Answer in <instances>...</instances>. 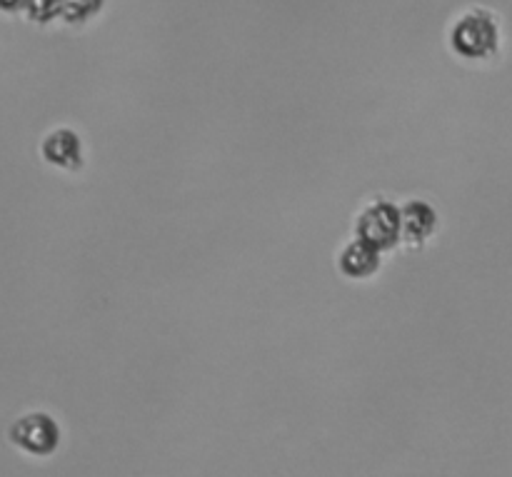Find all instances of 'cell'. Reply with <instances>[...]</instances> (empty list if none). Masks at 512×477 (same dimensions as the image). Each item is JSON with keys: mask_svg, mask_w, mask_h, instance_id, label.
<instances>
[{"mask_svg": "<svg viewBox=\"0 0 512 477\" xmlns=\"http://www.w3.org/2000/svg\"><path fill=\"white\" fill-rule=\"evenodd\" d=\"M355 235L375 250L393 248L400 240V208L385 200L365 205L355 220Z\"/></svg>", "mask_w": 512, "mask_h": 477, "instance_id": "1", "label": "cell"}, {"mask_svg": "<svg viewBox=\"0 0 512 477\" xmlns=\"http://www.w3.org/2000/svg\"><path fill=\"white\" fill-rule=\"evenodd\" d=\"M450 40H453L455 53H460L463 58H488L498 45V28L488 15L468 13L455 23Z\"/></svg>", "mask_w": 512, "mask_h": 477, "instance_id": "2", "label": "cell"}, {"mask_svg": "<svg viewBox=\"0 0 512 477\" xmlns=\"http://www.w3.org/2000/svg\"><path fill=\"white\" fill-rule=\"evenodd\" d=\"M10 440L30 455H50L58 448L60 430L55 420L48 418V415L30 413L13 425Z\"/></svg>", "mask_w": 512, "mask_h": 477, "instance_id": "3", "label": "cell"}, {"mask_svg": "<svg viewBox=\"0 0 512 477\" xmlns=\"http://www.w3.org/2000/svg\"><path fill=\"white\" fill-rule=\"evenodd\" d=\"M438 213L425 200H408L400 208V238L410 245H420L435 233Z\"/></svg>", "mask_w": 512, "mask_h": 477, "instance_id": "4", "label": "cell"}, {"mask_svg": "<svg viewBox=\"0 0 512 477\" xmlns=\"http://www.w3.org/2000/svg\"><path fill=\"white\" fill-rule=\"evenodd\" d=\"M340 273L345 278H353V280H363L370 278L375 270L380 268V250H375L373 245L363 243V240H353V243L345 245L340 250Z\"/></svg>", "mask_w": 512, "mask_h": 477, "instance_id": "5", "label": "cell"}, {"mask_svg": "<svg viewBox=\"0 0 512 477\" xmlns=\"http://www.w3.org/2000/svg\"><path fill=\"white\" fill-rule=\"evenodd\" d=\"M43 155L48 163L60 168H75L80 165V138L70 130H55L45 138Z\"/></svg>", "mask_w": 512, "mask_h": 477, "instance_id": "6", "label": "cell"}]
</instances>
